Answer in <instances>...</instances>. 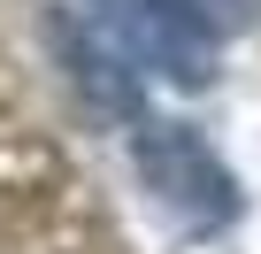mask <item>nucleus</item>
Returning a JSON list of instances; mask_svg holds the SVG:
<instances>
[{
    "label": "nucleus",
    "mask_w": 261,
    "mask_h": 254,
    "mask_svg": "<svg viewBox=\"0 0 261 254\" xmlns=\"http://www.w3.org/2000/svg\"><path fill=\"white\" fill-rule=\"evenodd\" d=\"M215 24H261V0H207Z\"/></svg>",
    "instance_id": "7ed1b4c3"
},
{
    "label": "nucleus",
    "mask_w": 261,
    "mask_h": 254,
    "mask_svg": "<svg viewBox=\"0 0 261 254\" xmlns=\"http://www.w3.org/2000/svg\"><path fill=\"white\" fill-rule=\"evenodd\" d=\"M77 16L92 31V47L146 77V85H177V93H200L215 85V16L207 0H77Z\"/></svg>",
    "instance_id": "f257e3e1"
},
{
    "label": "nucleus",
    "mask_w": 261,
    "mask_h": 254,
    "mask_svg": "<svg viewBox=\"0 0 261 254\" xmlns=\"http://www.w3.org/2000/svg\"><path fill=\"white\" fill-rule=\"evenodd\" d=\"M130 170H139L146 200L177 231H230L238 223V177L223 170V154L200 131H185V123H139V131H130Z\"/></svg>",
    "instance_id": "f03ea898"
}]
</instances>
